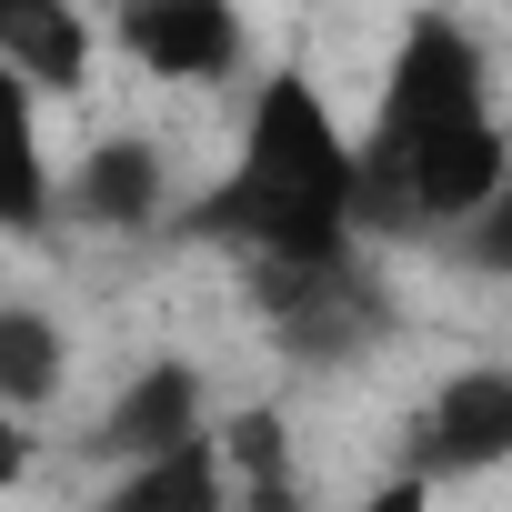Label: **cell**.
Wrapping results in <instances>:
<instances>
[{
  "mask_svg": "<svg viewBox=\"0 0 512 512\" xmlns=\"http://www.w3.org/2000/svg\"><path fill=\"white\" fill-rule=\"evenodd\" d=\"M0 71L31 101H81L101 71V21L81 0H0Z\"/></svg>",
  "mask_w": 512,
  "mask_h": 512,
  "instance_id": "7",
  "label": "cell"
},
{
  "mask_svg": "<svg viewBox=\"0 0 512 512\" xmlns=\"http://www.w3.org/2000/svg\"><path fill=\"white\" fill-rule=\"evenodd\" d=\"M61 372H71V332H61L41 302H11V312H0V402H11V412H41V402L61 392Z\"/></svg>",
  "mask_w": 512,
  "mask_h": 512,
  "instance_id": "10",
  "label": "cell"
},
{
  "mask_svg": "<svg viewBox=\"0 0 512 512\" xmlns=\"http://www.w3.org/2000/svg\"><path fill=\"white\" fill-rule=\"evenodd\" d=\"M201 231L221 251H241L262 282L292 272H332L362 241V131L332 111V91L282 61L262 71L231 141V171L201 191Z\"/></svg>",
  "mask_w": 512,
  "mask_h": 512,
  "instance_id": "2",
  "label": "cell"
},
{
  "mask_svg": "<svg viewBox=\"0 0 512 512\" xmlns=\"http://www.w3.org/2000/svg\"><path fill=\"white\" fill-rule=\"evenodd\" d=\"M402 472H422V482L512 472V362H452L402 412Z\"/></svg>",
  "mask_w": 512,
  "mask_h": 512,
  "instance_id": "3",
  "label": "cell"
},
{
  "mask_svg": "<svg viewBox=\"0 0 512 512\" xmlns=\"http://www.w3.org/2000/svg\"><path fill=\"white\" fill-rule=\"evenodd\" d=\"M221 462H231V512H312V462L282 402H241L221 422Z\"/></svg>",
  "mask_w": 512,
  "mask_h": 512,
  "instance_id": "8",
  "label": "cell"
},
{
  "mask_svg": "<svg viewBox=\"0 0 512 512\" xmlns=\"http://www.w3.org/2000/svg\"><path fill=\"white\" fill-rule=\"evenodd\" d=\"M342 512H442V482H422V472H402V462H392V472H382L372 492H352Z\"/></svg>",
  "mask_w": 512,
  "mask_h": 512,
  "instance_id": "12",
  "label": "cell"
},
{
  "mask_svg": "<svg viewBox=\"0 0 512 512\" xmlns=\"http://www.w3.org/2000/svg\"><path fill=\"white\" fill-rule=\"evenodd\" d=\"M201 432H211L201 372H191V362H141V372L111 392V412L91 422V462H101V472H131V462H161V452H181V442H201Z\"/></svg>",
  "mask_w": 512,
  "mask_h": 512,
  "instance_id": "6",
  "label": "cell"
},
{
  "mask_svg": "<svg viewBox=\"0 0 512 512\" xmlns=\"http://www.w3.org/2000/svg\"><path fill=\"white\" fill-rule=\"evenodd\" d=\"M462 262H472V272H492V282H512V181H502V201L462 231Z\"/></svg>",
  "mask_w": 512,
  "mask_h": 512,
  "instance_id": "11",
  "label": "cell"
},
{
  "mask_svg": "<svg viewBox=\"0 0 512 512\" xmlns=\"http://www.w3.org/2000/svg\"><path fill=\"white\" fill-rule=\"evenodd\" d=\"M111 41L161 91H221L241 71V0H111Z\"/></svg>",
  "mask_w": 512,
  "mask_h": 512,
  "instance_id": "4",
  "label": "cell"
},
{
  "mask_svg": "<svg viewBox=\"0 0 512 512\" xmlns=\"http://www.w3.org/2000/svg\"><path fill=\"white\" fill-rule=\"evenodd\" d=\"M101 512H231V462H221V422L161 462H131L101 482Z\"/></svg>",
  "mask_w": 512,
  "mask_h": 512,
  "instance_id": "9",
  "label": "cell"
},
{
  "mask_svg": "<svg viewBox=\"0 0 512 512\" xmlns=\"http://www.w3.org/2000/svg\"><path fill=\"white\" fill-rule=\"evenodd\" d=\"M61 211H71V231H151V221H171V151L151 131L81 141V161L61 171Z\"/></svg>",
  "mask_w": 512,
  "mask_h": 512,
  "instance_id": "5",
  "label": "cell"
},
{
  "mask_svg": "<svg viewBox=\"0 0 512 512\" xmlns=\"http://www.w3.org/2000/svg\"><path fill=\"white\" fill-rule=\"evenodd\" d=\"M512 181V131L492 111V51L452 11H412L362 111V231L462 241Z\"/></svg>",
  "mask_w": 512,
  "mask_h": 512,
  "instance_id": "1",
  "label": "cell"
}]
</instances>
